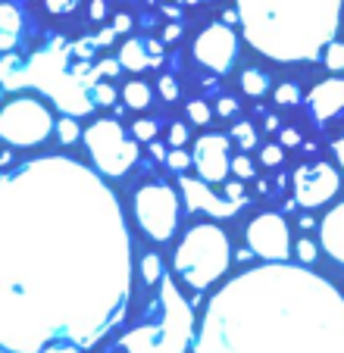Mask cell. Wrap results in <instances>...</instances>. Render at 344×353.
Returning <instances> with one entry per match:
<instances>
[{"mask_svg": "<svg viewBox=\"0 0 344 353\" xmlns=\"http://www.w3.org/2000/svg\"><path fill=\"white\" fill-rule=\"evenodd\" d=\"M132 238L100 172L66 157L0 179V344L82 353L128 313Z\"/></svg>", "mask_w": 344, "mask_h": 353, "instance_id": "cell-1", "label": "cell"}, {"mask_svg": "<svg viewBox=\"0 0 344 353\" xmlns=\"http://www.w3.org/2000/svg\"><path fill=\"white\" fill-rule=\"evenodd\" d=\"M194 353H344V294L307 266L245 269L210 297Z\"/></svg>", "mask_w": 344, "mask_h": 353, "instance_id": "cell-2", "label": "cell"}, {"mask_svg": "<svg viewBox=\"0 0 344 353\" xmlns=\"http://www.w3.org/2000/svg\"><path fill=\"white\" fill-rule=\"evenodd\" d=\"M245 41L276 63L319 60L335 41L344 0H235Z\"/></svg>", "mask_w": 344, "mask_h": 353, "instance_id": "cell-3", "label": "cell"}, {"mask_svg": "<svg viewBox=\"0 0 344 353\" xmlns=\"http://www.w3.org/2000/svg\"><path fill=\"white\" fill-rule=\"evenodd\" d=\"M194 310L175 281L163 272L153 294L141 303L135 325L122 334L126 353H185L194 344Z\"/></svg>", "mask_w": 344, "mask_h": 353, "instance_id": "cell-4", "label": "cell"}, {"mask_svg": "<svg viewBox=\"0 0 344 353\" xmlns=\"http://www.w3.org/2000/svg\"><path fill=\"white\" fill-rule=\"evenodd\" d=\"M69 50H73V47H66V41L57 38L47 50L35 54L28 63H19L13 54H3V85L7 88L35 85L66 116L91 113L94 110L91 85H85V81L73 72V66H66Z\"/></svg>", "mask_w": 344, "mask_h": 353, "instance_id": "cell-5", "label": "cell"}, {"mask_svg": "<svg viewBox=\"0 0 344 353\" xmlns=\"http://www.w3.org/2000/svg\"><path fill=\"white\" fill-rule=\"evenodd\" d=\"M229 263H232V244L222 228L210 225V222L188 228L172 256L175 275L198 294L222 279L229 272Z\"/></svg>", "mask_w": 344, "mask_h": 353, "instance_id": "cell-6", "label": "cell"}, {"mask_svg": "<svg viewBox=\"0 0 344 353\" xmlns=\"http://www.w3.org/2000/svg\"><path fill=\"white\" fill-rule=\"evenodd\" d=\"M85 147L94 166L106 179H122L138 160V138L128 141L126 128L113 119H97L85 128Z\"/></svg>", "mask_w": 344, "mask_h": 353, "instance_id": "cell-7", "label": "cell"}, {"mask_svg": "<svg viewBox=\"0 0 344 353\" xmlns=\"http://www.w3.org/2000/svg\"><path fill=\"white\" fill-rule=\"evenodd\" d=\"M57 132L50 110L35 97L10 100L3 113H0V138L10 147H35L47 141V134Z\"/></svg>", "mask_w": 344, "mask_h": 353, "instance_id": "cell-8", "label": "cell"}, {"mask_svg": "<svg viewBox=\"0 0 344 353\" xmlns=\"http://www.w3.org/2000/svg\"><path fill=\"white\" fill-rule=\"evenodd\" d=\"M135 219L147 238L169 241L179 228V194L169 185H144L135 191Z\"/></svg>", "mask_w": 344, "mask_h": 353, "instance_id": "cell-9", "label": "cell"}, {"mask_svg": "<svg viewBox=\"0 0 344 353\" xmlns=\"http://www.w3.org/2000/svg\"><path fill=\"white\" fill-rule=\"evenodd\" d=\"M247 247L263 263H288L292 256V228L278 213H263L247 222Z\"/></svg>", "mask_w": 344, "mask_h": 353, "instance_id": "cell-10", "label": "cell"}, {"mask_svg": "<svg viewBox=\"0 0 344 353\" xmlns=\"http://www.w3.org/2000/svg\"><path fill=\"white\" fill-rule=\"evenodd\" d=\"M235 57H238V34L229 28V22H213L194 41V60L210 72H229Z\"/></svg>", "mask_w": 344, "mask_h": 353, "instance_id": "cell-11", "label": "cell"}, {"mask_svg": "<svg viewBox=\"0 0 344 353\" xmlns=\"http://www.w3.org/2000/svg\"><path fill=\"white\" fill-rule=\"evenodd\" d=\"M292 185H294L298 207L313 210L335 197L338 188H341V175H338V169L329 166V163H310V166H300L298 172H294Z\"/></svg>", "mask_w": 344, "mask_h": 353, "instance_id": "cell-12", "label": "cell"}, {"mask_svg": "<svg viewBox=\"0 0 344 353\" xmlns=\"http://www.w3.org/2000/svg\"><path fill=\"white\" fill-rule=\"evenodd\" d=\"M194 166H198V175L210 185H219V181L229 179L232 172V157H229V138L225 134H204L194 144Z\"/></svg>", "mask_w": 344, "mask_h": 353, "instance_id": "cell-13", "label": "cell"}, {"mask_svg": "<svg viewBox=\"0 0 344 353\" xmlns=\"http://www.w3.org/2000/svg\"><path fill=\"white\" fill-rule=\"evenodd\" d=\"M179 188H182V197H185L188 213H207V216H213V219H225V216H235L241 210L235 200L213 194L210 181H204V179H188V175L182 172Z\"/></svg>", "mask_w": 344, "mask_h": 353, "instance_id": "cell-14", "label": "cell"}, {"mask_svg": "<svg viewBox=\"0 0 344 353\" xmlns=\"http://www.w3.org/2000/svg\"><path fill=\"white\" fill-rule=\"evenodd\" d=\"M307 103H310V113L319 122L341 116L344 113V79H325L319 85H313Z\"/></svg>", "mask_w": 344, "mask_h": 353, "instance_id": "cell-15", "label": "cell"}, {"mask_svg": "<svg viewBox=\"0 0 344 353\" xmlns=\"http://www.w3.org/2000/svg\"><path fill=\"white\" fill-rule=\"evenodd\" d=\"M319 241H323L325 254L344 266V200L335 203V210H329L323 216V222H319Z\"/></svg>", "mask_w": 344, "mask_h": 353, "instance_id": "cell-16", "label": "cell"}, {"mask_svg": "<svg viewBox=\"0 0 344 353\" xmlns=\"http://www.w3.org/2000/svg\"><path fill=\"white\" fill-rule=\"evenodd\" d=\"M0 28H3V34H0V50H3V54H13V47L19 44V34H22V13L10 0L0 3Z\"/></svg>", "mask_w": 344, "mask_h": 353, "instance_id": "cell-17", "label": "cell"}, {"mask_svg": "<svg viewBox=\"0 0 344 353\" xmlns=\"http://www.w3.org/2000/svg\"><path fill=\"white\" fill-rule=\"evenodd\" d=\"M120 63H122V69H128V72H141V69L153 66V57H151V50H147V41H138V38L126 41L122 50H120Z\"/></svg>", "mask_w": 344, "mask_h": 353, "instance_id": "cell-18", "label": "cell"}, {"mask_svg": "<svg viewBox=\"0 0 344 353\" xmlns=\"http://www.w3.org/2000/svg\"><path fill=\"white\" fill-rule=\"evenodd\" d=\"M241 91L247 97H263L269 91V72H263V69H245L241 72Z\"/></svg>", "mask_w": 344, "mask_h": 353, "instance_id": "cell-19", "label": "cell"}, {"mask_svg": "<svg viewBox=\"0 0 344 353\" xmlns=\"http://www.w3.org/2000/svg\"><path fill=\"white\" fill-rule=\"evenodd\" d=\"M122 100H126V107H132V110H144V107H151V88H147L144 81H128V85L122 88Z\"/></svg>", "mask_w": 344, "mask_h": 353, "instance_id": "cell-20", "label": "cell"}, {"mask_svg": "<svg viewBox=\"0 0 344 353\" xmlns=\"http://www.w3.org/2000/svg\"><path fill=\"white\" fill-rule=\"evenodd\" d=\"M163 260H160V254H144L141 256V279H144L147 288H153L160 279H163Z\"/></svg>", "mask_w": 344, "mask_h": 353, "instance_id": "cell-21", "label": "cell"}, {"mask_svg": "<svg viewBox=\"0 0 344 353\" xmlns=\"http://www.w3.org/2000/svg\"><path fill=\"white\" fill-rule=\"evenodd\" d=\"M82 134L79 122H75V116H63L60 122H57V138H60V144H75Z\"/></svg>", "mask_w": 344, "mask_h": 353, "instance_id": "cell-22", "label": "cell"}, {"mask_svg": "<svg viewBox=\"0 0 344 353\" xmlns=\"http://www.w3.org/2000/svg\"><path fill=\"white\" fill-rule=\"evenodd\" d=\"M323 60H325V66H329L332 72H341L344 69V41H332V44L325 47Z\"/></svg>", "mask_w": 344, "mask_h": 353, "instance_id": "cell-23", "label": "cell"}, {"mask_svg": "<svg viewBox=\"0 0 344 353\" xmlns=\"http://www.w3.org/2000/svg\"><path fill=\"white\" fill-rule=\"evenodd\" d=\"M194 163V154H185V147H172L169 150V157H166V166L172 169V172H185L188 166Z\"/></svg>", "mask_w": 344, "mask_h": 353, "instance_id": "cell-24", "label": "cell"}, {"mask_svg": "<svg viewBox=\"0 0 344 353\" xmlns=\"http://www.w3.org/2000/svg\"><path fill=\"white\" fill-rule=\"evenodd\" d=\"M91 100H94V107H110V103H116V91H113V85H106V81H94Z\"/></svg>", "mask_w": 344, "mask_h": 353, "instance_id": "cell-25", "label": "cell"}, {"mask_svg": "<svg viewBox=\"0 0 344 353\" xmlns=\"http://www.w3.org/2000/svg\"><path fill=\"white\" fill-rule=\"evenodd\" d=\"M276 103H282V107H298V103H300L298 85H292V81L278 85V88H276Z\"/></svg>", "mask_w": 344, "mask_h": 353, "instance_id": "cell-26", "label": "cell"}, {"mask_svg": "<svg viewBox=\"0 0 344 353\" xmlns=\"http://www.w3.org/2000/svg\"><path fill=\"white\" fill-rule=\"evenodd\" d=\"M232 138L238 141V144L245 147V150H251V147L257 144V132H254V125H251V122H238V125L232 128Z\"/></svg>", "mask_w": 344, "mask_h": 353, "instance_id": "cell-27", "label": "cell"}, {"mask_svg": "<svg viewBox=\"0 0 344 353\" xmlns=\"http://www.w3.org/2000/svg\"><path fill=\"white\" fill-rule=\"evenodd\" d=\"M188 119H191L194 125H207V122H210V103L191 100V103H188Z\"/></svg>", "mask_w": 344, "mask_h": 353, "instance_id": "cell-28", "label": "cell"}, {"mask_svg": "<svg viewBox=\"0 0 344 353\" xmlns=\"http://www.w3.org/2000/svg\"><path fill=\"white\" fill-rule=\"evenodd\" d=\"M232 172H235V179H241V181H247V179H254L257 175V169H254V163H251V157H245V154H238L232 160Z\"/></svg>", "mask_w": 344, "mask_h": 353, "instance_id": "cell-29", "label": "cell"}, {"mask_svg": "<svg viewBox=\"0 0 344 353\" xmlns=\"http://www.w3.org/2000/svg\"><path fill=\"white\" fill-rule=\"evenodd\" d=\"M132 132H135V138H138V141H147V144H151V141H157V122L138 119L132 125Z\"/></svg>", "mask_w": 344, "mask_h": 353, "instance_id": "cell-30", "label": "cell"}, {"mask_svg": "<svg viewBox=\"0 0 344 353\" xmlns=\"http://www.w3.org/2000/svg\"><path fill=\"white\" fill-rule=\"evenodd\" d=\"M294 254H298V260L307 266V263H313L319 256V250H316V244H313L310 238H304V241H298V244H294Z\"/></svg>", "mask_w": 344, "mask_h": 353, "instance_id": "cell-31", "label": "cell"}, {"mask_svg": "<svg viewBox=\"0 0 344 353\" xmlns=\"http://www.w3.org/2000/svg\"><path fill=\"white\" fill-rule=\"evenodd\" d=\"M44 7H47V13H53V16H69L79 7V0H44Z\"/></svg>", "mask_w": 344, "mask_h": 353, "instance_id": "cell-32", "label": "cell"}, {"mask_svg": "<svg viewBox=\"0 0 344 353\" xmlns=\"http://www.w3.org/2000/svg\"><path fill=\"white\" fill-rule=\"evenodd\" d=\"M282 160H285V154L278 144H266L263 150H260V163H263V166H278Z\"/></svg>", "mask_w": 344, "mask_h": 353, "instance_id": "cell-33", "label": "cell"}, {"mask_svg": "<svg viewBox=\"0 0 344 353\" xmlns=\"http://www.w3.org/2000/svg\"><path fill=\"white\" fill-rule=\"evenodd\" d=\"M120 69H122L120 60H100L97 63V79L100 81H104V79H116V75H120Z\"/></svg>", "mask_w": 344, "mask_h": 353, "instance_id": "cell-34", "label": "cell"}, {"mask_svg": "<svg viewBox=\"0 0 344 353\" xmlns=\"http://www.w3.org/2000/svg\"><path fill=\"white\" fill-rule=\"evenodd\" d=\"M94 47H100L97 38H85V41H79V44H73V54L82 57V60H91V57H94Z\"/></svg>", "mask_w": 344, "mask_h": 353, "instance_id": "cell-35", "label": "cell"}, {"mask_svg": "<svg viewBox=\"0 0 344 353\" xmlns=\"http://www.w3.org/2000/svg\"><path fill=\"white\" fill-rule=\"evenodd\" d=\"M225 197L235 200L238 207H245L247 197H245V185H241V179H238V181H229V185H225Z\"/></svg>", "mask_w": 344, "mask_h": 353, "instance_id": "cell-36", "label": "cell"}, {"mask_svg": "<svg viewBox=\"0 0 344 353\" xmlns=\"http://www.w3.org/2000/svg\"><path fill=\"white\" fill-rule=\"evenodd\" d=\"M185 141H188V128L182 125V122H172L169 125V144L172 147H185Z\"/></svg>", "mask_w": 344, "mask_h": 353, "instance_id": "cell-37", "label": "cell"}, {"mask_svg": "<svg viewBox=\"0 0 344 353\" xmlns=\"http://www.w3.org/2000/svg\"><path fill=\"white\" fill-rule=\"evenodd\" d=\"M160 94H163L166 100L179 97V85H175V79H172V75H160Z\"/></svg>", "mask_w": 344, "mask_h": 353, "instance_id": "cell-38", "label": "cell"}, {"mask_svg": "<svg viewBox=\"0 0 344 353\" xmlns=\"http://www.w3.org/2000/svg\"><path fill=\"white\" fill-rule=\"evenodd\" d=\"M216 110H219V116H232L235 110H238V100H235V97H219Z\"/></svg>", "mask_w": 344, "mask_h": 353, "instance_id": "cell-39", "label": "cell"}, {"mask_svg": "<svg viewBox=\"0 0 344 353\" xmlns=\"http://www.w3.org/2000/svg\"><path fill=\"white\" fill-rule=\"evenodd\" d=\"M282 144H285V147H298V144H300L298 128H282Z\"/></svg>", "mask_w": 344, "mask_h": 353, "instance_id": "cell-40", "label": "cell"}, {"mask_svg": "<svg viewBox=\"0 0 344 353\" xmlns=\"http://www.w3.org/2000/svg\"><path fill=\"white\" fill-rule=\"evenodd\" d=\"M106 16V0H91V19L100 22Z\"/></svg>", "mask_w": 344, "mask_h": 353, "instance_id": "cell-41", "label": "cell"}, {"mask_svg": "<svg viewBox=\"0 0 344 353\" xmlns=\"http://www.w3.org/2000/svg\"><path fill=\"white\" fill-rule=\"evenodd\" d=\"M113 28H116V32H128V28H132V16H128V13H120L116 19H113Z\"/></svg>", "mask_w": 344, "mask_h": 353, "instance_id": "cell-42", "label": "cell"}, {"mask_svg": "<svg viewBox=\"0 0 344 353\" xmlns=\"http://www.w3.org/2000/svg\"><path fill=\"white\" fill-rule=\"evenodd\" d=\"M151 157L153 160H166L169 150H166V144H160V141H151Z\"/></svg>", "mask_w": 344, "mask_h": 353, "instance_id": "cell-43", "label": "cell"}, {"mask_svg": "<svg viewBox=\"0 0 344 353\" xmlns=\"http://www.w3.org/2000/svg\"><path fill=\"white\" fill-rule=\"evenodd\" d=\"M147 50H151V57H153V66H157V63L163 60V44H160V41H147Z\"/></svg>", "mask_w": 344, "mask_h": 353, "instance_id": "cell-44", "label": "cell"}, {"mask_svg": "<svg viewBox=\"0 0 344 353\" xmlns=\"http://www.w3.org/2000/svg\"><path fill=\"white\" fill-rule=\"evenodd\" d=\"M116 34H120L116 28H104V32H97V44H100V47L113 44V38H116Z\"/></svg>", "mask_w": 344, "mask_h": 353, "instance_id": "cell-45", "label": "cell"}, {"mask_svg": "<svg viewBox=\"0 0 344 353\" xmlns=\"http://www.w3.org/2000/svg\"><path fill=\"white\" fill-rule=\"evenodd\" d=\"M335 157H338V166H341V172H344V134L335 141Z\"/></svg>", "mask_w": 344, "mask_h": 353, "instance_id": "cell-46", "label": "cell"}, {"mask_svg": "<svg viewBox=\"0 0 344 353\" xmlns=\"http://www.w3.org/2000/svg\"><path fill=\"white\" fill-rule=\"evenodd\" d=\"M179 34H182V28H179V26H175V22H172V26H166L163 38H166V41H175V38H179Z\"/></svg>", "mask_w": 344, "mask_h": 353, "instance_id": "cell-47", "label": "cell"}, {"mask_svg": "<svg viewBox=\"0 0 344 353\" xmlns=\"http://www.w3.org/2000/svg\"><path fill=\"white\" fill-rule=\"evenodd\" d=\"M222 22H229V26H235V22H241L238 10H225V13H222Z\"/></svg>", "mask_w": 344, "mask_h": 353, "instance_id": "cell-48", "label": "cell"}, {"mask_svg": "<svg viewBox=\"0 0 344 353\" xmlns=\"http://www.w3.org/2000/svg\"><path fill=\"white\" fill-rule=\"evenodd\" d=\"M179 3H198V0H179Z\"/></svg>", "mask_w": 344, "mask_h": 353, "instance_id": "cell-49", "label": "cell"}, {"mask_svg": "<svg viewBox=\"0 0 344 353\" xmlns=\"http://www.w3.org/2000/svg\"><path fill=\"white\" fill-rule=\"evenodd\" d=\"M198 3H210V0H198Z\"/></svg>", "mask_w": 344, "mask_h": 353, "instance_id": "cell-50", "label": "cell"}]
</instances>
